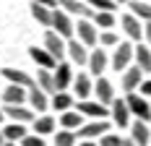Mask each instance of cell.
I'll list each match as a JSON object with an SVG mask.
<instances>
[{"label": "cell", "mask_w": 151, "mask_h": 146, "mask_svg": "<svg viewBox=\"0 0 151 146\" xmlns=\"http://www.w3.org/2000/svg\"><path fill=\"white\" fill-rule=\"evenodd\" d=\"M136 58V47L130 42H120L117 47H115V52H112V68L117 73H125L128 68H130V60Z\"/></svg>", "instance_id": "1"}, {"label": "cell", "mask_w": 151, "mask_h": 146, "mask_svg": "<svg viewBox=\"0 0 151 146\" xmlns=\"http://www.w3.org/2000/svg\"><path fill=\"white\" fill-rule=\"evenodd\" d=\"M125 102H128V107H130V115H136V120H143V123L151 120V107H149V102H146L143 94L133 91V94L125 97Z\"/></svg>", "instance_id": "2"}, {"label": "cell", "mask_w": 151, "mask_h": 146, "mask_svg": "<svg viewBox=\"0 0 151 146\" xmlns=\"http://www.w3.org/2000/svg\"><path fill=\"white\" fill-rule=\"evenodd\" d=\"M45 50L58 60V63H63V58L68 55V42L63 39L58 31H47L45 34Z\"/></svg>", "instance_id": "3"}, {"label": "cell", "mask_w": 151, "mask_h": 146, "mask_svg": "<svg viewBox=\"0 0 151 146\" xmlns=\"http://www.w3.org/2000/svg\"><path fill=\"white\" fill-rule=\"evenodd\" d=\"M104 133H109V123H107V120H91V123H83V125L76 131V136H78L81 141H94L96 136L102 138Z\"/></svg>", "instance_id": "4"}, {"label": "cell", "mask_w": 151, "mask_h": 146, "mask_svg": "<svg viewBox=\"0 0 151 146\" xmlns=\"http://www.w3.org/2000/svg\"><path fill=\"white\" fill-rule=\"evenodd\" d=\"M52 29L58 31L63 39H68V42L73 39V34H76V26H73V21H70V16L65 13V11H58V8L52 11Z\"/></svg>", "instance_id": "5"}, {"label": "cell", "mask_w": 151, "mask_h": 146, "mask_svg": "<svg viewBox=\"0 0 151 146\" xmlns=\"http://www.w3.org/2000/svg\"><path fill=\"white\" fill-rule=\"evenodd\" d=\"M76 34H78V42H83L86 47H94V44L99 42V31H96V24L91 18H78Z\"/></svg>", "instance_id": "6"}, {"label": "cell", "mask_w": 151, "mask_h": 146, "mask_svg": "<svg viewBox=\"0 0 151 146\" xmlns=\"http://www.w3.org/2000/svg\"><path fill=\"white\" fill-rule=\"evenodd\" d=\"M81 115L91 117V120H107V117L112 115L109 112V107H104L102 102H94V99H86V102H78V107H76Z\"/></svg>", "instance_id": "7"}, {"label": "cell", "mask_w": 151, "mask_h": 146, "mask_svg": "<svg viewBox=\"0 0 151 146\" xmlns=\"http://www.w3.org/2000/svg\"><path fill=\"white\" fill-rule=\"evenodd\" d=\"M120 24H122V31L128 34V39H136V42H141V37L146 34V24L141 21V18H136L133 13H125L120 18Z\"/></svg>", "instance_id": "8"}, {"label": "cell", "mask_w": 151, "mask_h": 146, "mask_svg": "<svg viewBox=\"0 0 151 146\" xmlns=\"http://www.w3.org/2000/svg\"><path fill=\"white\" fill-rule=\"evenodd\" d=\"M60 8L68 16H78V18H94L96 16V11L83 0H60Z\"/></svg>", "instance_id": "9"}, {"label": "cell", "mask_w": 151, "mask_h": 146, "mask_svg": "<svg viewBox=\"0 0 151 146\" xmlns=\"http://www.w3.org/2000/svg\"><path fill=\"white\" fill-rule=\"evenodd\" d=\"M3 112L11 117V123H34L37 115H34V110L29 107H24V104H3Z\"/></svg>", "instance_id": "10"}, {"label": "cell", "mask_w": 151, "mask_h": 146, "mask_svg": "<svg viewBox=\"0 0 151 146\" xmlns=\"http://www.w3.org/2000/svg\"><path fill=\"white\" fill-rule=\"evenodd\" d=\"M109 112H112V120H115V125L117 128H130V107L125 99H115L112 107H109Z\"/></svg>", "instance_id": "11"}, {"label": "cell", "mask_w": 151, "mask_h": 146, "mask_svg": "<svg viewBox=\"0 0 151 146\" xmlns=\"http://www.w3.org/2000/svg\"><path fill=\"white\" fill-rule=\"evenodd\" d=\"M73 94L78 97V102H86L91 94H94V81H91L89 73H78L73 78Z\"/></svg>", "instance_id": "12"}, {"label": "cell", "mask_w": 151, "mask_h": 146, "mask_svg": "<svg viewBox=\"0 0 151 146\" xmlns=\"http://www.w3.org/2000/svg\"><path fill=\"white\" fill-rule=\"evenodd\" d=\"M94 94H96V102H102L104 107H112V102L117 99L115 97V89H112V84L107 81V78H96V84H94Z\"/></svg>", "instance_id": "13"}, {"label": "cell", "mask_w": 151, "mask_h": 146, "mask_svg": "<svg viewBox=\"0 0 151 146\" xmlns=\"http://www.w3.org/2000/svg\"><path fill=\"white\" fill-rule=\"evenodd\" d=\"M0 73L8 78V84H16V86H24V89L37 86V78H31L26 71H18V68H3Z\"/></svg>", "instance_id": "14"}, {"label": "cell", "mask_w": 151, "mask_h": 146, "mask_svg": "<svg viewBox=\"0 0 151 146\" xmlns=\"http://www.w3.org/2000/svg\"><path fill=\"white\" fill-rule=\"evenodd\" d=\"M141 84H143V71H141L138 65H130L128 71L122 73V91L133 94V91L141 89Z\"/></svg>", "instance_id": "15"}, {"label": "cell", "mask_w": 151, "mask_h": 146, "mask_svg": "<svg viewBox=\"0 0 151 146\" xmlns=\"http://www.w3.org/2000/svg\"><path fill=\"white\" fill-rule=\"evenodd\" d=\"M29 58L34 60V63H37L39 68H45V71H55V68L60 65V63L52 58V55L47 52L45 47H29Z\"/></svg>", "instance_id": "16"}, {"label": "cell", "mask_w": 151, "mask_h": 146, "mask_svg": "<svg viewBox=\"0 0 151 146\" xmlns=\"http://www.w3.org/2000/svg\"><path fill=\"white\" fill-rule=\"evenodd\" d=\"M24 102H29V89L8 84L3 91V104H24Z\"/></svg>", "instance_id": "17"}, {"label": "cell", "mask_w": 151, "mask_h": 146, "mask_svg": "<svg viewBox=\"0 0 151 146\" xmlns=\"http://www.w3.org/2000/svg\"><path fill=\"white\" fill-rule=\"evenodd\" d=\"M89 50H86V44L78 42V39H70L68 42V58L73 60L76 65H89Z\"/></svg>", "instance_id": "18"}, {"label": "cell", "mask_w": 151, "mask_h": 146, "mask_svg": "<svg viewBox=\"0 0 151 146\" xmlns=\"http://www.w3.org/2000/svg\"><path fill=\"white\" fill-rule=\"evenodd\" d=\"M73 65L70 63H60L58 68H55V86H58V91H65V89L73 84Z\"/></svg>", "instance_id": "19"}, {"label": "cell", "mask_w": 151, "mask_h": 146, "mask_svg": "<svg viewBox=\"0 0 151 146\" xmlns=\"http://www.w3.org/2000/svg\"><path fill=\"white\" fill-rule=\"evenodd\" d=\"M130 138H133L138 146H151L149 125H146L143 120H133V123H130Z\"/></svg>", "instance_id": "20"}, {"label": "cell", "mask_w": 151, "mask_h": 146, "mask_svg": "<svg viewBox=\"0 0 151 146\" xmlns=\"http://www.w3.org/2000/svg\"><path fill=\"white\" fill-rule=\"evenodd\" d=\"M55 125H58V123H55V117H52V115H39L34 123H31V128H34L31 133H37V136H42V138L50 136V133L55 136Z\"/></svg>", "instance_id": "21"}, {"label": "cell", "mask_w": 151, "mask_h": 146, "mask_svg": "<svg viewBox=\"0 0 151 146\" xmlns=\"http://www.w3.org/2000/svg\"><path fill=\"white\" fill-rule=\"evenodd\" d=\"M3 136H5V141H11V144H21L29 131H26V125L24 123H8L5 128H3Z\"/></svg>", "instance_id": "22"}, {"label": "cell", "mask_w": 151, "mask_h": 146, "mask_svg": "<svg viewBox=\"0 0 151 146\" xmlns=\"http://www.w3.org/2000/svg\"><path fill=\"white\" fill-rule=\"evenodd\" d=\"M37 86L42 89L45 94H58V86H55V71H45V68H39L37 71Z\"/></svg>", "instance_id": "23"}, {"label": "cell", "mask_w": 151, "mask_h": 146, "mask_svg": "<svg viewBox=\"0 0 151 146\" xmlns=\"http://www.w3.org/2000/svg\"><path fill=\"white\" fill-rule=\"evenodd\" d=\"M50 107L58 110L60 115H63V112H68V110H73V94H68V91H58V94H52Z\"/></svg>", "instance_id": "24"}, {"label": "cell", "mask_w": 151, "mask_h": 146, "mask_svg": "<svg viewBox=\"0 0 151 146\" xmlns=\"http://www.w3.org/2000/svg\"><path fill=\"white\" fill-rule=\"evenodd\" d=\"M60 125H63V131H78L83 125V115L78 110H68V112L60 115Z\"/></svg>", "instance_id": "25"}, {"label": "cell", "mask_w": 151, "mask_h": 146, "mask_svg": "<svg viewBox=\"0 0 151 146\" xmlns=\"http://www.w3.org/2000/svg\"><path fill=\"white\" fill-rule=\"evenodd\" d=\"M104 68H107V52H104V50H91V55H89V71L99 78Z\"/></svg>", "instance_id": "26"}, {"label": "cell", "mask_w": 151, "mask_h": 146, "mask_svg": "<svg viewBox=\"0 0 151 146\" xmlns=\"http://www.w3.org/2000/svg\"><path fill=\"white\" fill-rule=\"evenodd\" d=\"M29 104H31V110L45 112L47 107H50V99H47V94H45L39 86H31V89H29Z\"/></svg>", "instance_id": "27"}, {"label": "cell", "mask_w": 151, "mask_h": 146, "mask_svg": "<svg viewBox=\"0 0 151 146\" xmlns=\"http://www.w3.org/2000/svg\"><path fill=\"white\" fill-rule=\"evenodd\" d=\"M130 13L136 16V18H141L143 24H151V3H146V0H130Z\"/></svg>", "instance_id": "28"}, {"label": "cell", "mask_w": 151, "mask_h": 146, "mask_svg": "<svg viewBox=\"0 0 151 146\" xmlns=\"http://www.w3.org/2000/svg\"><path fill=\"white\" fill-rule=\"evenodd\" d=\"M31 18L42 26H52V8L39 5V3H31Z\"/></svg>", "instance_id": "29"}, {"label": "cell", "mask_w": 151, "mask_h": 146, "mask_svg": "<svg viewBox=\"0 0 151 146\" xmlns=\"http://www.w3.org/2000/svg\"><path fill=\"white\" fill-rule=\"evenodd\" d=\"M136 65L143 73H151V47H146V44L136 47Z\"/></svg>", "instance_id": "30"}, {"label": "cell", "mask_w": 151, "mask_h": 146, "mask_svg": "<svg viewBox=\"0 0 151 146\" xmlns=\"http://www.w3.org/2000/svg\"><path fill=\"white\" fill-rule=\"evenodd\" d=\"M52 141H55V146H76L78 136H76V131H60L52 136Z\"/></svg>", "instance_id": "31"}, {"label": "cell", "mask_w": 151, "mask_h": 146, "mask_svg": "<svg viewBox=\"0 0 151 146\" xmlns=\"http://www.w3.org/2000/svg\"><path fill=\"white\" fill-rule=\"evenodd\" d=\"M86 3H89L96 13H115V8H117L115 0H86Z\"/></svg>", "instance_id": "32"}, {"label": "cell", "mask_w": 151, "mask_h": 146, "mask_svg": "<svg viewBox=\"0 0 151 146\" xmlns=\"http://www.w3.org/2000/svg\"><path fill=\"white\" fill-rule=\"evenodd\" d=\"M94 24H96V29L112 31V26H115V13H96L94 16Z\"/></svg>", "instance_id": "33"}, {"label": "cell", "mask_w": 151, "mask_h": 146, "mask_svg": "<svg viewBox=\"0 0 151 146\" xmlns=\"http://www.w3.org/2000/svg\"><path fill=\"white\" fill-rule=\"evenodd\" d=\"M122 138L120 133H104L102 138H99V146H122Z\"/></svg>", "instance_id": "34"}, {"label": "cell", "mask_w": 151, "mask_h": 146, "mask_svg": "<svg viewBox=\"0 0 151 146\" xmlns=\"http://www.w3.org/2000/svg\"><path fill=\"white\" fill-rule=\"evenodd\" d=\"M99 42H102V47H117V34L115 31H102L99 34Z\"/></svg>", "instance_id": "35"}, {"label": "cell", "mask_w": 151, "mask_h": 146, "mask_svg": "<svg viewBox=\"0 0 151 146\" xmlns=\"http://www.w3.org/2000/svg\"><path fill=\"white\" fill-rule=\"evenodd\" d=\"M21 146H47V144H45V138H42V136H37V133H29V136L21 141Z\"/></svg>", "instance_id": "36"}, {"label": "cell", "mask_w": 151, "mask_h": 146, "mask_svg": "<svg viewBox=\"0 0 151 146\" xmlns=\"http://www.w3.org/2000/svg\"><path fill=\"white\" fill-rule=\"evenodd\" d=\"M138 91H141V94H143V97H151V81H143V84H141V89H138Z\"/></svg>", "instance_id": "37"}, {"label": "cell", "mask_w": 151, "mask_h": 146, "mask_svg": "<svg viewBox=\"0 0 151 146\" xmlns=\"http://www.w3.org/2000/svg\"><path fill=\"white\" fill-rule=\"evenodd\" d=\"M34 3H39V5H47V8H52V11H55V5H58V0H34Z\"/></svg>", "instance_id": "38"}, {"label": "cell", "mask_w": 151, "mask_h": 146, "mask_svg": "<svg viewBox=\"0 0 151 146\" xmlns=\"http://www.w3.org/2000/svg\"><path fill=\"white\" fill-rule=\"evenodd\" d=\"M143 37H146V42H149V47H151V24H146V34H143Z\"/></svg>", "instance_id": "39"}, {"label": "cell", "mask_w": 151, "mask_h": 146, "mask_svg": "<svg viewBox=\"0 0 151 146\" xmlns=\"http://www.w3.org/2000/svg\"><path fill=\"white\" fill-rule=\"evenodd\" d=\"M122 146H138V144L133 141V138H125V141H122Z\"/></svg>", "instance_id": "40"}, {"label": "cell", "mask_w": 151, "mask_h": 146, "mask_svg": "<svg viewBox=\"0 0 151 146\" xmlns=\"http://www.w3.org/2000/svg\"><path fill=\"white\" fill-rule=\"evenodd\" d=\"M78 146H96V144H94V141H81Z\"/></svg>", "instance_id": "41"}, {"label": "cell", "mask_w": 151, "mask_h": 146, "mask_svg": "<svg viewBox=\"0 0 151 146\" xmlns=\"http://www.w3.org/2000/svg\"><path fill=\"white\" fill-rule=\"evenodd\" d=\"M8 141H5V136H3V131H0V146H5Z\"/></svg>", "instance_id": "42"}, {"label": "cell", "mask_w": 151, "mask_h": 146, "mask_svg": "<svg viewBox=\"0 0 151 146\" xmlns=\"http://www.w3.org/2000/svg\"><path fill=\"white\" fill-rule=\"evenodd\" d=\"M3 117H5V112H3V107H0V123H3Z\"/></svg>", "instance_id": "43"}, {"label": "cell", "mask_w": 151, "mask_h": 146, "mask_svg": "<svg viewBox=\"0 0 151 146\" xmlns=\"http://www.w3.org/2000/svg\"><path fill=\"white\" fill-rule=\"evenodd\" d=\"M5 146H21V144H11V141H8V144H5Z\"/></svg>", "instance_id": "44"}, {"label": "cell", "mask_w": 151, "mask_h": 146, "mask_svg": "<svg viewBox=\"0 0 151 146\" xmlns=\"http://www.w3.org/2000/svg\"><path fill=\"white\" fill-rule=\"evenodd\" d=\"M115 3H117V5H122V3H125V0H115Z\"/></svg>", "instance_id": "45"}, {"label": "cell", "mask_w": 151, "mask_h": 146, "mask_svg": "<svg viewBox=\"0 0 151 146\" xmlns=\"http://www.w3.org/2000/svg\"><path fill=\"white\" fill-rule=\"evenodd\" d=\"M146 3H149V0H146Z\"/></svg>", "instance_id": "46"}]
</instances>
